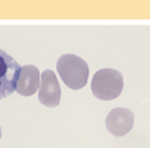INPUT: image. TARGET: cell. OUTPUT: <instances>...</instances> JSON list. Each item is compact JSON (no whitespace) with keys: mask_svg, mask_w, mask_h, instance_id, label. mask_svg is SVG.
<instances>
[{"mask_svg":"<svg viewBox=\"0 0 150 148\" xmlns=\"http://www.w3.org/2000/svg\"><path fill=\"white\" fill-rule=\"evenodd\" d=\"M40 71L34 65H24L21 68L16 92L20 95L31 96L40 88Z\"/></svg>","mask_w":150,"mask_h":148,"instance_id":"6","label":"cell"},{"mask_svg":"<svg viewBox=\"0 0 150 148\" xmlns=\"http://www.w3.org/2000/svg\"><path fill=\"white\" fill-rule=\"evenodd\" d=\"M21 67L11 55L0 49V99L16 91Z\"/></svg>","mask_w":150,"mask_h":148,"instance_id":"3","label":"cell"},{"mask_svg":"<svg viewBox=\"0 0 150 148\" xmlns=\"http://www.w3.org/2000/svg\"><path fill=\"white\" fill-rule=\"evenodd\" d=\"M57 71L63 83L72 90L86 86L89 78V66L83 58L74 54H64L57 61Z\"/></svg>","mask_w":150,"mask_h":148,"instance_id":"1","label":"cell"},{"mask_svg":"<svg viewBox=\"0 0 150 148\" xmlns=\"http://www.w3.org/2000/svg\"><path fill=\"white\" fill-rule=\"evenodd\" d=\"M106 128L115 137H123L134 125V114L127 108H115L106 117Z\"/></svg>","mask_w":150,"mask_h":148,"instance_id":"4","label":"cell"},{"mask_svg":"<svg viewBox=\"0 0 150 148\" xmlns=\"http://www.w3.org/2000/svg\"><path fill=\"white\" fill-rule=\"evenodd\" d=\"M2 137V130H1V128H0V139Z\"/></svg>","mask_w":150,"mask_h":148,"instance_id":"7","label":"cell"},{"mask_svg":"<svg viewBox=\"0 0 150 148\" xmlns=\"http://www.w3.org/2000/svg\"><path fill=\"white\" fill-rule=\"evenodd\" d=\"M124 88L123 75L112 68H103L93 75L91 89L96 98L104 101L113 100L121 94Z\"/></svg>","mask_w":150,"mask_h":148,"instance_id":"2","label":"cell"},{"mask_svg":"<svg viewBox=\"0 0 150 148\" xmlns=\"http://www.w3.org/2000/svg\"><path fill=\"white\" fill-rule=\"evenodd\" d=\"M62 91L55 73L52 70H45L41 75V84L39 88V101L48 108L59 106L61 101Z\"/></svg>","mask_w":150,"mask_h":148,"instance_id":"5","label":"cell"}]
</instances>
